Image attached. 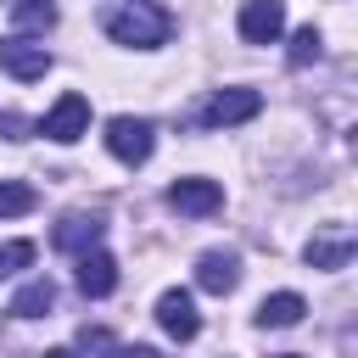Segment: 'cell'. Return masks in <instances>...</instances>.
Listing matches in <instances>:
<instances>
[{
  "label": "cell",
  "instance_id": "cell-1",
  "mask_svg": "<svg viewBox=\"0 0 358 358\" xmlns=\"http://www.w3.org/2000/svg\"><path fill=\"white\" fill-rule=\"evenodd\" d=\"M101 28H106L117 45H129V50H157V45L173 34L168 11L151 6V0H106V6H101Z\"/></svg>",
  "mask_w": 358,
  "mask_h": 358
},
{
  "label": "cell",
  "instance_id": "cell-2",
  "mask_svg": "<svg viewBox=\"0 0 358 358\" xmlns=\"http://www.w3.org/2000/svg\"><path fill=\"white\" fill-rule=\"evenodd\" d=\"M151 145H157V129H151L145 117H129V112H123V117L106 123V151H112L123 168H140V162L151 157Z\"/></svg>",
  "mask_w": 358,
  "mask_h": 358
},
{
  "label": "cell",
  "instance_id": "cell-3",
  "mask_svg": "<svg viewBox=\"0 0 358 358\" xmlns=\"http://www.w3.org/2000/svg\"><path fill=\"white\" fill-rule=\"evenodd\" d=\"M84 129H90V101H84L78 90H67V95L45 112V123H39V134H45V140H56V145H73Z\"/></svg>",
  "mask_w": 358,
  "mask_h": 358
},
{
  "label": "cell",
  "instance_id": "cell-4",
  "mask_svg": "<svg viewBox=\"0 0 358 358\" xmlns=\"http://www.w3.org/2000/svg\"><path fill=\"white\" fill-rule=\"evenodd\" d=\"M235 28H241L246 45H274L285 34V0H246L241 17H235Z\"/></svg>",
  "mask_w": 358,
  "mask_h": 358
},
{
  "label": "cell",
  "instance_id": "cell-5",
  "mask_svg": "<svg viewBox=\"0 0 358 358\" xmlns=\"http://www.w3.org/2000/svg\"><path fill=\"white\" fill-rule=\"evenodd\" d=\"M263 112V95L257 90H218L207 106H201V123L207 129H229V123H246Z\"/></svg>",
  "mask_w": 358,
  "mask_h": 358
},
{
  "label": "cell",
  "instance_id": "cell-6",
  "mask_svg": "<svg viewBox=\"0 0 358 358\" xmlns=\"http://www.w3.org/2000/svg\"><path fill=\"white\" fill-rule=\"evenodd\" d=\"M168 207L185 213V218H207V213L224 207V190H218L213 179H173V185H168Z\"/></svg>",
  "mask_w": 358,
  "mask_h": 358
},
{
  "label": "cell",
  "instance_id": "cell-7",
  "mask_svg": "<svg viewBox=\"0 0 358 358\" xmlns=\"http://www.w3.org/2000/svg\"><path fill=\"white\" fill-rule=\"evenodd\" d=\"M0 67L28 84V78H45L50 73V50L34 45V39H22V34H11V39H0Z\"/></svg>",
  "mask_w": 358,
  "mask_h": 358
},
{
  "label": "cell",
  "instance_id": "cell-8",
  "mask_svg": "<svg viewBox=\"0 0 358 358\" xmlns=\"http://www.w3.org/2000/svg\"><path fill=\"white\" fill-rule=\"evenodd\" d=\"M101 229H106L101 213H67V218L50 229V246H56V252H90V246L101 241Z\"/></svg>",
  "mask_w": 358,
  "mask_h": 358
},
{
  "label": "cell",
  "instance_id": "cell-9",
  "mask_svg": "<svg viewBox=\"0 0 358 358\" xmlns=\"http://www.w3.org/2000/svg\"><path fill=\"white\" fill-rule=\"evenodd\" d=\"M157 324L173 336V341H190L196 330H201V319H196V302H190V291H162L157 296Z\"/></svg>",
  "mask_w": 358,
  "mask_h": 358
},
{
  "label": "cell",
  "instance_id": "cell-10",
  "mask_svg": "<svg viewBox=\"0 0 358 358\" xmlns=\"http://www.w3.org/2000/svg\"><path fill=\"white\" fill-rule=\"evenodd\" d=\"M196 285L213 291V296H229V291L241 285V257H235V252H201V263H196Z\"/></svg>",
  "mask_w": 358,
  "mask_h": 358
},
{
  "label": "cell",
  "instance_id": "cell-11",
  "mask_svg": "<svg viewBox=\"0 0 358 358\" xmlns=\"http://www.w3.org/2000/svg\"><path fill=\"white\" fill-rule=\"evenodd\" d=\"M78 291H84V296H112V291H117V263H112L101 246L78 252Z\"/></svg>",
  "mask_w": 358,
  "mask_h": 358
},
{
  "label": "cell",
  "instance_id": "cell-12",
  "mask_svg": "<svg viewBox=\"0 0 358 358\" xmlns=\"http://www.w3.org/2000/svg\"><path fill=\"white\" fill-rule=\"evenodd\" d=\"M302 257H308V268H347V257H352V235H347V229L313 235V241L302 246Z\"/></svg>",
  "mask_w": 358,
  "mask_h": 358
},
{
  "label": "cell",
  "instance_id": "cell-13",
  "mask_svg": "<svg viewBox=\"0 0 358 358\" xmlns=\"http://www.w3.org/2000/svg\"><path fill=\"white\" fill-rule=\"evenodd\" d=\"M302 313H308V302H302L296 291H274V296L257 302V324H263V330H285V324H296Z\"/></svg>",
  "mask_w": 358,
  "mask_h": 358
},
{
  "label": "cell",
  "instance_id": "cell-14",
  "mask_svg": "<svg viewBox=\"0 0 358 358\" xmlns=\"http://www.w3.org/2000/svg\"><path fill=\"white\" fill-rule=\"evenodd\" d=\"M50 308H56V280H50V274L28 280V285L11 296V313H17V319H39V313H50Z\"/></svg>",
  "mask_w": 358,
  "mask_h": 358
},
{
  "label": "cell",
  "instance_id": "cell-15",
  "mask_svg": "<svg viewBox=\"0 0 358 358\" xmlns=\"http://www.w3.org/2000/svg\"><path fill=\"white\" fill-rule=\"evenodd\" d=\"M11 22L28 34H45V28H56V6L50 0H11Z\"/></svg>",
  "mask_w": 358,
  "mask_h": 358
},
{
  "label": "cell",
  "instance_id": "cell-16",
  "mask_svg": "<svg viewBox=\"0 0 358 358\" xmlns=\"http://www.w3.org/2000/svg\"><path fill=\"white\" fill-rule=\"evenodd\" d=\"M34 207H39L34 185H22V179H0V218H22V213H34Z\"/></svg>",
  "mask_w": 358,
  "mask_h": 358
},
{
  "label": "cell",
  "instance_id": "cell-17",
  "mask_svg": "<svg viewBox=\"0 0 358 358\" xmlns=\"http://www.w3.org/2000/svg\"><path fill=\"white\" fill-rule=\"evenodd\" d=\"M319 50H324L319 28H296V34H291V67H308V62H319Z\"/></svg>",
  "mask_w": 358,
  "mask_h": 358
},
{
  "label": "cell",
  "instance_id": "cell-18",
  "mask_svg": "<svg viewBox=\"0 0 358 358\" xmlns=\"http://www.w3.org/2000/svg\"><path fill=\"white\" fill-rule=\"evenodd\" d=\"M34 263V241H6L0 246V280H11L17 268H28Z\"/></svg>",
  "mask_w": 358,
  "mask_h": 358
},
{
  "label": "cell",
  "instance_id": "cell-19",
  "mask_svg": "<svg viewBox=\"0 0 358 358\" xmlns=\"http://www.w3.org/2000/svg\"><path fill=\"white\" fill-rule=\"evenodd\" d=\"M78 347H84V358H123V347H117L106 330H84V336H78Z\"/></svg>",
  "mask_w": 358,
  "mask_h": 358
},
{
  "label": "cell",
  "instance_id": "cell-20",
  "mask_svg": "<svg viewBox=\"0 0 358 358\" xmlns=\"http://www.w3.org/2000/svg\"><path fill=\"white\" fill-rule=\"evenodd\" d=\"M28 134H34V123L22 112H0V140H28Z\"/></svg>",
  "mask_w": 358,
  "mask_h": 358
},
{
  "label": "cell",
  "instance_id": "cell-21",
  "mask_svg": "<svg viewBox=\"0 0 358 358\" xmlns=\"http://www.w3.org/2000/svg\"><path fill=\"white\" fill-rule=\"evenodd\" d=\"M123 358H162L157 347H123Z\"/></svg>",
  "mask_w": 358,
  "mask_h": 358
},
{
  "label": "cell",
  "instance_id": "cell-22",
  "mask_svg": "<svg viewBox=\"0 0 358 358\" xmlns=\"http://www.w3.org/2000/svg\"><path fill=\"white\" fill-rule=\"evenodd\" d=\"M39 358H78V352H67V347H50V352H39Z\"/></svg>",
  "mask_w": 358,
  "mask_h": 358
},
{
  "label": "cell",
  "instance_id": "cell-23",
  "mask_svg": "<svg viewBox=\"0 0 358 358\" xmlns=\"http://www.w3.org/2000/svg\"><path fill=\"white\" fill-rule=\"evenodd\" d=\"M274 358H302V352H274Z\"/></svg>",
  "mask_w": 358,
  "mask_h": 358
}]
</instances>
